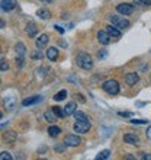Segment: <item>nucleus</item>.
I'll return each instance as SVG.
<instances>
[{"label": "nucleus", "mask_w": 151, "mask_h": 160, "mask_svg": "<svg viewBox=\"0 0 151 160\" xmlns=\"http://www.w3.org/2000/svg\"><path fill=\"white\" fill-rule=\"evenodd\" d=\"M76 64H77L80 68H83V70H92L93 68L92 57L89 54H86V52H80V54L76 57Z\"/></svg>", "instance_id": "1"}, {"label": "nucleus", "mask_w": 151, "mask_h": 160, "mask_svg": "<svg viewBox=\"0 0 151 160\" xmlns=\"http://www.w3.org/2000/svg\"><path fill=\"white\" fill-rule=\"evenodd\" d=\"M109 21L113 26H116L118 29H125V28L129 26V21H128L126 18L122 16L121 13H119V15H110Z\"/></svg>", "instance_id": "2"}, {"label": "nucleus", "mask_w": 151, "mask_h": 160, "mask_svg": "<svg viewBox=\"0 0 151 160\" xmlns=\"http://www.w3.org/2000/svg\"><path fill=\"white\" fill-rule=\"evenodd\" d=\"M102 88L108 95H118L119 93V83L116 80H106L105 83L102 84Z\"/></svg>", "instance_id": "3"}, {"label": "nucleus", "mask_w": 151, "mask_h": 160, "mask_svg": "<svg viewBox=\"0 0 151 160\" xmlns=\"http://www.w3.org/2000/svg\"><path fill=\"white\" fill-rule=\"evenodd\" d=\"M74 131L79 132V134H86L87 131H90V124H89V121H76Z\"/></svg>", "instance_id": "4"}, {"label": "nucleus", "mask_w": 151, "mask_h": 160, "mask_svg": "<svg viewBox=\"0 0 151 160\" xmlns=\"http://www.w3.org/2000/svg\"><path fill=\"white\" fill-rule=\"evenodd\" d=\"M64 143L67 144L68 147H77V146L81 143V138H80L79 135H76V134H68V135H66Z\"/></svg>", "instance_id": "5"}, {"label": "nucleus", "mask_w": 151, "mask_h": 160, "mask_svg": "<svg viewBox=\"0 0 151 160\" xmlns=\"http://www.w3.org/2000/svg\"><path fill=\"white\" fill-rule=\"evenodd\" d=\"M116 12L121 13V15H131L134 12V6L129 3H121L116 6Z\"/></svg>", "instance_id": "6"}, {"label": "nucleus", "mask_w": 151, "mask_h": 160, "mask_svg": "<svg viewBox=\"0 0 151 160\" xmlns=\"http://www.w3.org/2000/svg\"><path fill=\"white\" fill-rule=\"evenodd\" d=\"M138 80H139L138 74L134 72H129L125 74V83L128 84V86H134L135 83H138Z\"/></svg>", "instance_id": "7"}, {"label": "nucleus", "mask_w": 151, "mask_h": 160, "mask_svg": "<svg viewBox=\"0 0 151 160\" xmlns=\"http://www.w3.org/2000/svg\"><path fill=\"white\" fill-rule=\"evenodd\" d=\"M110 37L109 34H108V31H99L97 32V41L100 42V44H103V45H108L110 42Z\"/></svg>", "instance_id": "8"}, {"label": "nucleus", "mask_w": 151, "mask_h": 160, "mask_svg": "<svg viewBox=\"0 0 151 160\" xmlns=\"http://www.w3.org/2000/svg\"><path fill=\"white\" fill-rule=\"evenodd\" d=\"M124 141L126 144H129V146H138L139 144L138 135H135V134H125L124 135Z\"/></svg>", "instance_id": "9"}, {"label": "nucleus", "mask_w": 151, "mask_h": 160, "mask_svg": "<svg viewBox=\"0 0 151 160\" xmlns=\"http://www.w3.org/2000/svg\"><path fill=\"white\" fill-rule=\"evenodd\" d=\"M16 8V0H2V9L6 12H10Z\"/></svg>", "instance_id": "10"}, {"label": "nucleus", "mask_w": 151, "mask_h": 160, "mask_svg": "<svg viewBox=\"0 0 151 160\" xmlns=\"http://www.w3.org/2000/svg\"><path fill=\"white\" fill-rule=\"evenodd\" d=\"M48 41H50V37L46 34H41L37 38V48H44L48 44Z\"/></svg>", "instance_id": "11"}, {"label": "nucleus", "mask_w": 151, "mask_h": 160, "mask_svg": "<svg viewBox=\"0 0 151 160\" xmlns=\"http://www.w3.org/2000/svg\"><path fill=\"white\" fill-rule=\"evenodd\" d=\"M46 57H48L50 61H57V58H58V50L55 47H50L46 50Z\"/></svg>", "instance_id": "12"}, {"label": "nucleus", "mask_w": 151, "mask_h": 160, "mask_svg": "<svg viewBox=\"0 0 151 160\" xmlns=\"http://www.w3.org/2000/svg\"><path fill=\"white\" fill-rule=\"evenodd\" d=\"M26 34L29 35L31 38H35V37H37V34H38V26L35 25L34 22H31V23H28V25H26Z\"/></svg>", "instance_id": "13"}, {"label": "nucleus", "mask_w": 151, "mask_h": 160, "mask_svg": "<svg viewBox=\"0 0 151 160\" xmlns=\"http://www.w3.org/2000/svg\"><path fill=\"white\" fill-rule=\"evenodd\" d=\"M16 132L15 131H6L4 132V135H3V140L6 141V143H9V144H13L15 141H16Z\"/></svg>", "instance_id": "14"}, {"label": "nucleus", "mask_w": 151, "mask_h": 160, "mask_svg": "<svg viewBox=\"0 0 151 160\" xmlns=\"http://www.w3.org/2000/svg\"><path fill=\"white\" fill-rule=\"evenodd\" d=\"M106 31H108V34L112 37V38H119L121 37V29H118L116 26H106Z\"/></svg>", "instance_id": "15"}, {"label": "nucleus", "mask_w": 151, "mask_h": 160, "mask_svg": "<svg viewBox=\"0 0 151 160\" xmlns=\"http://www.w3.org/2000/svg\"><path fill=\"white\" fill-rule=\"evenodd\" d=\"M44 118H45L48 122H51V124H54V122L57 121V118H58V117L55 115V112L52 111V108H51V109H48L45 114H44Z\"/></svg>", "instance_id": "16"}, {"label": "nucleus", "mask_w": 151, "mask_h": 160, "mask_svg": "<svg viewBox=\"0 0 151 160\" xmlns=\"http://www.w3.org/2000/svg\"><path fill=\"white\" fill-rule=\"evenodd\" d=\"M41 101H42L41 96H32V98H28V99H23V101H22V105L23 106L34 105V103H38V102H41Z\"/></svg>", "instance_id": "17"}, {"label": "nucleus", "mask_w": 151, "mask_h": 160, "mask_svg": "<svg viewBox=\"0 0 151 160\" xmlns=\"http://www.w3.org/2000/svg\"><path fill=\"white\" fill-rule=\"evenodd\" d=\"M76 108H77L76 102H70V103H67V105H66V108H64L66 117H67V115H73V114H74V112H76Z\"/></svg>", "instance_id": "18"}, {"label": "nucleus", "mask_w": 151, "mask_h": 160, "mask_svg": "<svg viewBox=\"0 0 151 160\" xmlns=\"http://www.w3.org/2000/svg\"><path fill=\"white\" fill-rule=\"evenodd\" d=\"M15 105H16L15 98L13 96H6V99H4V106H6L9 111H12L13 108H15Z\"/></svg>", "instance_id": "19"}, {"label": "nucleus", "mask_w": 151, "mask_h": 160, "mask_svg": "<svg viewBox=\"0 0 151 160\" xmlns=\"http://www.w3.org/2000/svg\"><path fill=\"white\" fill-rule=\"evenodd\" d=\"M37 16L39 18V19L46 21V19H50L51 18V13H50V10H46V9H39V10L37 12Z\"/></svg>", "instance_id": "20"}, {"label": "nucleus", "mask_w": 151, "mask_h": 160, "mask_svg": "<svg viewBox=\"0 0 151 160\" xmlns=\"http://www.w3.org/2000/svg\"><path fill=\"white\" fill-rule=\"evenodd\" d=\"M48 134H50L51 137H58V135L61 134V128H60V127H55V125L50 127V128H48Z\"/></svg>", "instance_id": "21"}, {"label": "nucleus", "mask_w": 151, "mask_h": 160, "mask_svg": "<svg viewBox=\"0 0 151 160\" xmlns=\"http://www.w3.org/2000/svg\"><path fill=\"white\" fill-rule=\"evenodd\" d=\"M73 115H74L76 121H89V117L84 112H81V111H76Z\"/></svg>", "instance_id": "22"}, {"label": "nucleus", "mask_w": 151, "mask_h": 160, "mask_svg": "<svg viewBox=\"0 0 151 160\" xmlns=\"http://www.w3.org/2000/svg\"><path fill=\"white\" fill-rule=\"evenodd\" d=\"M66 98H67V90H64V89H63V90H60V92L54 96V101L61 102V101H64Z\"/></svg>", "instance_id": "23"}, {"label": "nucleus", "mask_w": 151, "mask_h": 160, "mask_svg": "<svg viewBox=\"0 0 151 160\" xmlns=\"http://www.w3.org/2000/svg\"><path fill=\"white\" fill-rule=\"evenodd\" d=\"M16 52H17V55H25V52H26V47L22 44V42H17L16 44Z\"/></svg>", "instance_id": "24"}, {"label": "nucleus", "mask_w": 151, "mask_h": 160, "mask_svg": "<svg viewBox=\"0 0 151 160\" xmlns=\"http://www.w3.org/2000/svg\"><path fill=\"white\" fill-rule=\"evenodd\" d=\"M67 147H68V146H67L66 143H57V144L54 146V150H55L57 153H64Z\"/></svg>", "instance_id": "25"}, {"label": "nucleus", "mask_w": 151, "mask_h": 160, "mask_svg": "<svg viewBox=\"0 0 151 160\" xmlns=\"http://www.w3.org/2000/svg\"><path fill=\"white\" fill-rule=\"evenodd\" d=\"M135 6H139V8H148L151 4V0H134Z\"/></svg>", "instance_id": "26"}, {"label": "nucleus", "mask_w": 151, "mask_h": 160, "mask_svg": "<svg viewBox=\"0 0 151 160\" xmlns=\"http://www.w3.org/2000/svg\"><path fill=\"white\" fill-rule=\"evenodd\" d=\"M110 157V150H103V152H100L99 154L96 156L97 160H105V159H109Z\"/></svg>", "instance_id": "27"}, {"label": "nucleus", "mask_w": 151, "mask_h": 160, "mask_svg": "<svg viewBox=\"0 0 151 160\" xmlns=\"http://www.w3.org/2000/svg\"><path fill=\"white\" fill-rule=\"evenodd\" d=\"M52 111L55 112V115H57L58 118H64V117H66V112H64V109H61L60 106H52Z\"/></svg>", "instance_id": "28"}, {"label": "nucleus", "mask_w": 151, "mask_h": 160, "mask_svg": "<svg viewBox=\"0 0 151 160\" xmlns=\"http://www.w3.org/2000/svg\"><path fill=\"white\" fill-rule=\"evenodd\" d=\"M7 68H9L7 60L4 58V57H2V60H0V70H2V72H6Z\"/></svg>", "instance_id": "29"}, {"label": "nucleus", "mask_w": 151, "mask_h": 160, "mask_svg": "<svg viewBox=\"0 0 151 160\" xmlns=\"http://www.w3.org/2000/svg\"><path fill=\"white\" fill-rule=\"evenodd\" d=\"M0 159H2V160H12L13 157L10 156V153H7V152H2V154H0Z\"/></svg>", "instance_id": "30"}, {"label": "nucleus", "mask_w": 151, "mask_h": 160, "mask_svg": "<svg viewBox=\"0 0 151 160\" xmlns=\"http://www.w3.org/2000/svg\"><path fill=\"white\" fill-rule=\"evenodd\" d=\"M16 66L17 67H22V66H23V55H17L16 57Z\"/></svg>", "instance_id": "31"}, {"label": "nucleus", "mask_w": 151, "mask_h": 160, "mask_svg": "<svg viewBox=\"0 0 151 160\" xmlns=\"http://www.w3.org/2000/svg\"><path fill=\"white\" fill-rule=\"evenodd\" d=\"M42 57H44V54L41 52V50H38V52H34V54H32V58H39V60H42Z\"/></svg>", "instance_id": "32"}, {"label": "nucleus", "mask_w": 151, "mask_h": 160, "mask_svg": "<svg viewBox=\"0 0 151 160\" xmlns=\"http://www.w3.org/2000/svg\"><path fill=\"white\" fill-rule=\"evenodd\" d=\"M148 119H132L131 124H147Z\"/></svg>", "instance_id": "33"}, {"label": "nucleus", "mask_w": 151, "mask_h": 160, "mask_svg": "<svg viewBox=\"0 0 151 160\" xmlns=\"http://www.w3.org/2000/svg\"><path fill=\"white\" fill-rule=\"evenodd\" d=\"M141 159H144V160H151V154H150V153H141Z\"/></svg>", "instance_id": "34"}, {"label": "nucleus", "mask_w": 151, "mask_h": 160, "mask_svg": "<svg viewBox=\"0 0 151 160\" xmlns=\"http://www.w3.org/2000/svg\"><path fill=\"white\" fill-rule=\"evenodd\" d=\"M121 117H125V118H132V114L131 112H119Z\"/></svg>", "instance_id": "35"}, {"label": "nucleus", "mask_w": 151, "mask_h": 160, "mask_svg": "<svg viewBox=\"0 0 151 160\" xmlns=\"http://www.w3.org/2000/svg\"><path fill=\"white\" fill-rule=\"evenodd\" d=\"M97 57H99V58H103V57H106V51H105V50H102L100 52L97 54Z\"/></svg>", "instance_id": "36"}, {"label": "nucleus", "mask_w": 151, "mask_h": 160, "mask_svg": "<svg viewBox=\"0 0 151 160\" xmlns=\"http://www.w3.org/2000/svg\"><path fill=\"white\" fill-rule=\"evenodd\" d=\"M147 137L151 140V127H148V130H147Z\"/></svg>", "instance_id": "37"}, {"label": "nucleus", "mask_w": 151, "mask_h": 160, "mask_svg": "<svg viewBox=\"0 0 151 160\" xmlns=\"http://www.w3.org/2000/svg\"><path fill=\"white\" fill-rule=\"evenodd\" d=\"M55 29L58 31V32H61V34H64V29H63V28H60V26H55Z\"/></svg>", "instance_id": "38"}, {"label": "nucleus", "mask_w": 151, "mask_h": 160, "mask_svg": "<svg viewBox=\"0 0 151 160\" xmlns=\"http://www.w3.org/2000/svg\"><path fill=\"white\" fill-rule=\"evenodd\" d=\"M42 3H46V4H50V3H52V2H54V0H41Z\"/></svg>", "instance_id": "39"}]
</instances>
